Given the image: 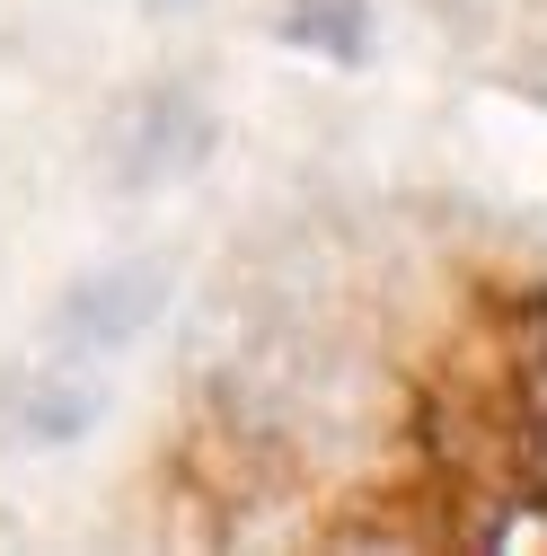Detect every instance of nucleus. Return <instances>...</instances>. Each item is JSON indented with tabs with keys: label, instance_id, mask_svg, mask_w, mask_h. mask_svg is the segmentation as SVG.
Here are the masks:
<instances>
[{
	"label": "nucleus",
	"instance_id": "1",
	"mask_svg": "<svg viewBox=\"0 0 547 556\" xmlns=\"http://www.w3.org/2000/svg\"><path fill=\"white\" fill-rule=\"evenodd\" d=\"M203 151H213V106H203L194 89H142L106 124V177L132 186V194L203 168Z\"/></svg>",
	"mask_w": 547,
	"mask_h": 556
},
{
	"label": "nucleus",
	"instance_id": "2",
	"mask_svg": "<svg viewBox=\"0 0 547 556\" xmlns=\"http://www.w3.org/2000/svg\"><path fill=\"white\" fill-rule=\"evenodd\" d=\"M160 309H168V265L124 256V265H98V274H80V283L62 292L53 336H62V354H115V344H132Z\"/></svg>",
	"mask_w": 547,
	"mask_h": 556
},
{
	"label": "nucleus",
	"instance_id": "3",
	"mask_svg": "<svg viewBox=\"0 0 547 556\" xmlns=\"http://www.w3.org/2000/svg\"><path fill=\"white\" fill-rule=\"evenodd\" d=\"M10 425H18L27 442H80V433L98 425V389H89V380H36V389L18 397Z\"/></svg>",
	"mask_w": 547,
	"mask_h": 556
},
{
	"label": "nucleus",
	"instance_id": "4",
	"mask_svg": "<svg viewBox=\"0 0 547 556\" xmlns=\"http://www.w3.org/2000/svg\"><path fill=\"white\" fill-rule=\"evenodd\" d=\"M283 36L292 45H318L335 62H354L362 53V0H292L283 10Z\"/></svg>",
	"mask_w": 547,
	"mask_h": 556
}]
</instances>
